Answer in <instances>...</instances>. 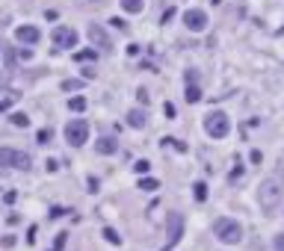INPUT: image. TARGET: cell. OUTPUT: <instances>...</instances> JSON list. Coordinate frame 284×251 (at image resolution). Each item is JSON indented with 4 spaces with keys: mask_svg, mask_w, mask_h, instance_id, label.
I'll return each instance as SVG.
<instances>
[{
    "mask_svg": "<svg viewBox=\"0 0 284 251\" xmlns=\"http://www.w3.org/2000/svg\"><path fill=\"white\" fill-rule=\"evenodd\" d=\"M281 195H284V181L281 177H267L261 189H258V201H261V210L272 213L278 204H281Z\"/></svg>",
    "mask_w": 284,
    "mask_h": 251,
    "instance_id": "obj_1",
    "label": "cell"
},
{
    "mask_svg": "<svg viewBox=\"0 0 284 251\" xmlns=\"http://www.w3.org/2000/svg\"><path fill=\"white\" fill-rule=\"evenodd\" d=\"M231 130V118L225 116L222 110H210L207 116H204V133L213 136V139H225Z\"/></svg>",
    "mask_w": 284,
    "mask_h": 251,
    "instance_id": "obj_2",
    "label": "cell"
},
{
    "mask_svg": "<svg viewBox=\"0 0 284 251\" xmlns=\"http://www.w3.org/2000/svg\"><path fill=\"white\" fill-rule=\"evenodd\" d=\"M213 236H219V242H225V245H237L243 239V228L234 219H216L213 222Z\"/></svg>",
    "mask_w": 284,
    "mask_h": 251,
    "instance_id": "obj_3",
    "label": "cell"
},
{
    "mask_svg": "<svg viewBox=\"0 0 284 251\" xmlns=\"http://www.w3.org/2000/svg\"><path fill=\"white\" fill-rule=\"evenodd\" d=\"M66 142L74 145V148H80V145L89 142V124H86L83 118H74V121L66 124Z\"/></svg>",
    "mask_w": 284,
    "mask_h": 251,
    "instance_id": "obj_4",
    "label": "cell"
},
{
    "mask_svg": "<svg viewBox=\"0 0 284 251\" xmlns=\"http://www.w3.org/2000/svg\"><path fill=\"white\" fill-rule=\"evenodd\" d=\"M0 166H9V168H30V154L15 148H0Z\"/></svg>",
    "mask_w": 284,
    "mask_h": 251,
    "instance_id": "obj_5",
    "label": "cell"
},
{
    "mask_svg": "<svg viewBox=\"0 0 284 251\" xmlns=\"http://www.w3.org/2000/svg\"><path fill=\"white\" fill-rule=\"evenodd\" d=\"M50 39H53L56 48H62V50L77 48V30H74V27H53Z\"/></svg>",
    "mask_w": 284,
    "mask_h": 251,
    "instance_id": "obj_6",
    "label": "cell"
},
{
    "mask_svg": "<svg viewBox=\"0 0 284 251\" xmlns=\"http://www.w3.org/2000/svg\"><path fill=\"white\" fill-rule=\"evenodd\" d=\"M184 27L190 33H201L207 27V12L204 9H186L184 12Z\"/></svg>",
    "mask_w": 284,
    "mask_h": 251,
    "instance_id": "obj_7",
    "label": "cell"
},
{
    "mask_svg": "<svg viewBox=\"0 0 284 251\" xmlns=\"http://www.w3.org/2000/svg\"><path fill=\"white\" fill-rule=\"evenodd\" d=\"M15 39L21 42V45H27V48H33L36 42L42 39V33L36 30V27H30V24H24V27H18L15 30Z\"/></svg>",
    "mask_w": 284,
    "mask_h": 251,
    "instance_id": "obj_8",
    "label": "cell"
},
{
    "mask_svg": "<svg viewBox=\"0 0 284 251\" xmlns=\"http://www.w3.org/2000/svg\"><path fill=\"white\" fill-rule=\"evenodd\" d=\"M89 39H92V45H98L101 50L113 48V45H110V35L104 33V27H101V24H92V27H89Z\"/></svg>",
    "mask_w": 284,
    "mask_h": 251,
    "instance_id": "obj_9",
    "label": "cell"
},
{
    "mask_svg": "<svg viewBox=\"0 0 284 251\" xmlns=\"http://www.w3.org/2000/svg\"><path fill=\"white\" fill-rule=\"evenodd\" d=\"M95 151H98V154H116L118 142L113 139V136H101L98 142H95Z\"/></svg>",
    "mask_w": 284,
    "mask_h": 251,
    "instance_id": "obj_10",
    "label": "cell"
},
{
    "mask_svg": "<svg viewBox=\"0 0 284 251\" xmlns=\"http://www.w3.org/2000/svg\"><path fill=\"white\" fill-rule=\"evenodd\" d=\"M145 110H131V113H128V124H131V127H134V130H139V127H145Z\"/></svg>",
    "mask_w": 284,
    "mask_h": 251,
    "instance_id": "obj_11",
    "label": "cell"
},
{
    "mask_svg": "<svg viewBox=\"0 0 284 251\" xmlns=\"http://www.w3.org/2000/svg\"><path fill=\"white\" fill-rule=\"evenodd\" d=\"M121 9L131 12V15H139L145 9V0H121Z\"/></svg>",
    "mask_w": 284,
    "mask_h": 251,
    "instance_id": "obj_12",
    "label": "cell"
},
{
    "mask_svg": "<svg viewBox=\"0 0 284 251\" xmlns=\"http://www.w3.org/2000/svg\"><path fill=\"white\" fill-rule=\"evenodd\" d=\"M184 98H186V103H199V100H201V89H199L196 83H186Z\"/></svg>",
    "mask_w": 284,
    "mask_h": 251,
    "instance_id": "obj_13",
    "label": "cell"
},
{
    "mask_svg": "<svg viewBox=\"0 0 284 251\" xmlns=\"http://www.w3.org/2000/svg\"><path fill=\"white\" fill-rule=\"evenodd\" d=\"M68 110H74V113H83V110H86V100H83V98H71V100H68Z\"/></svg>",
    "mask_w": 284,
    "mask_h": 251,
    "instance_id": "obj_14",
    "label": "cell"
},
{
    "mask_svg": "<svg viewBox=\"0 0 284 251\" xmlns=\"http://www.w3.org/2000/svg\"><path fill=\"white\" fill-rule=\"evenodd\" d=\"M104 239H107V242H113V245H118V242H121V236H118L113 228H104Z\"/></svg>",
    "mask_w": 284,
    "mask_h": 251,
    "instance_id": "obj_15",
    "label": "cell"
},
{
    "mask_svg": "<svg viewBox=\"0 0 284 251\" xmlns=\"http://www.w3.org/2000/svg\"><path fill=\"white\" fill-rule=\"evenodd\" d=\"M12 124H15V127H27V124H30L27 113H15V116H12Z\"/></svg>",
    "mask_w": 284,
    "mask_h": 251,
    "instance_id": "obj_16",
    "label": "cell"
},
{
    "mask_svg": "<svg viewBox=\"0 0 284 251\" xmlns=\"http://www.w3.org/2000/svg\"><path fill=\"white\" fill-rule=\"evenodd\" d=\"M74 59H77V62H89V59H95V50H77Z\"/></svg>",
    "mask_w": 284,
    "mask_h": 251,
    "instance_id": "obj_17",
    "label": "cell"
},
{
    "mask_svg": "<svg viewBox=\"0 0 284 251\" xmlns=\"http://www.w3.org/2000/svg\"><path fill=\"white\" fill-rule=\"evenodd\" d=\"M157 181H154V177H145V181H139V189H145V192H154V189H157Z\"/></svg>",
    "mask_w": 284,
    "mask_h": 251,
    "instance_id": "obj_18",
    "label": "cell"
},
{
    "mask_svg": "<svg viewBox=\"0 0 284 251\" xmlns=\"http://www.w3.org/2000/svg\"><path fill=\"white\" fill-rule=\"evenodd\" d=\"M193 192H196V198H199V201H204V198H207V184H201V181H199V184L193 186Z\"/></svg>",
    "mask_w": 284,
    "mask_h": 251,
    "instance_id": "obj_19",
    "label": "cell"
},
{
    "mask_svg": "<svg viewBox=\"0 0 284 251\" xmlns=\"http://www.w3.org/2000/svg\"><path fill=\"white\" fill-rule=\"evenodd\" d=\"M66 239H68V234H56V242H53V248H50V251H62Z\"/></svg>",
    "mask_w": 284,
    "mask_h": 251,
    "instance_id": "obj_20",
    "label": "cell"
},
{
    "mask_svg": "<svg viewBox=\"0 0 284 251\" xmlns=\"http://www.w3.org/2000/svg\"><path fill=\"white\" fill-rule=\"evenodd\" d=\"M134 168H136V171H139V174H145V171H148V160H136V163H134Z\"/></svg>",
    "mask_w": 284,
    "mask_h": 251,
    "instance_id": "obj_21",
    "label": "cell"
},
{
    "mask_svg": "<svg viewBox=\"0 0 284 251\" xmlns=\"http://www.w3.org/2000/svg\"><path fill=\"white\" fill-rule=\"evenodd\" d=\"M50 136H53L50 130H39V136H36V139H39V145H48V142H50Z\"/></svg>",
    "mask_w": 284,
    "mask_h": 251,
    "instance_id": "obj_22",
    "label": "cell"
},
{
    "mask_svg": "<svg viewBox=\"0 0 284 251\" xmlns=\"http://www.w3.org/2000/svg\"><path fill=\"white\" fill-rule=\"evenodd\" d=\"M12 103H15V95H9V98H3V100H0V113H6V110H9Z\"/></svg>",
    "mask_w": 284,
    "mask_h": 251,
    "instance_id": "obj_23",
    "label": "cell"
},
{
    "mask_svg": "<svg viewBox=\"0 0 284 251\" xmlns=\"http://www.w3.org/2000/svg\"><path fill=\"white\" fill-rule=\"evenodd\" d=\"M80 86H83V80H66V83H62V89H66V92H71V89H80Z\"/></svg>",
    "mask_w": 284,
    "mask_h": 251,
    "instance_id": "obj_24",
    "label": "cell"
},
{
    "mask_svg": "<svg viewBox=\"0 0 284 251\" xmlns=\"http://www.w3.org/2000/svg\"><path fill=\"white\" fill-rule=\"evenodd\" d=\"M110 24H113V27H118V30H128V24H124V21H121V18H113V21H110Z\"/></svg>",
    "mask_w": 284,
    "mask_h": 251,
    "instance_id": "obj_25",
    "label": "cell"
},
{
    "mask_svg": "<svg viewBox=\"0 0 284 251\" xmlns=\"http://www.w3.org/2000/svg\"><path fill=\"white\" fill-rule=\"evenodd\" d=\"M275 251H284V234L275 236Z\"/></svg>",
    "mask_w": 284,
    "mask_h": 251,
    "instance_id": "obj_26",
    "label": "cell"
},
{
    "mask_svg": "<svg viewBox=\"0 0 284 251\" xmlns=\"http://www.w3.org/2000/svg\"><path fill=\"white\" fill-rule=\"evenodd\" d=\"M163 113H166V116L172 118V116H175V106H172V103H163Z\"/></svg>",
    "mask_w": 284,
    "mask_h": 251,
    "instance_id": "obj_27",
    "label": "cell"
},
{
    "mask_svg": "<svg viewBox=\"0 0 284 251\" xmlns=\"http://www.w3.org/2000/svg\"><path fill=\"white\" fill-rule=\"evenodd\" d=\"M172 18H175V9H166V12H163V24H166V21H172Z\"/></svg>",
    "mask_w": 284,
    "mask_h": 251,
    "instance_id": "obj_28",
    "label": "cell"
},
{
    "mask_svg": "<svg viewBox=\"0 0 284 251\" xmlns=\"http://www.w3.org/2000/svg\"><path fill=\"white\" fill-rule=\"evenodd\" d=\"M6 80H9V74H6V71H0V86H6Z\"/></svg>",
    "mask_w": 284,
    "mask_h": 251,
    "instance_id": "obj_29",
    "label": "cell"
}]
</instances>
